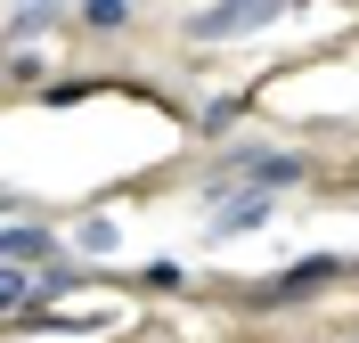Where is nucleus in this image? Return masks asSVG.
<instances>
[{
	"label": "nucleus",
	"instance_id": "5",
	"mask_svg": "<svg viewBox=\"0 0 359 343\" xmlns=\"http://www.w3.org/2000/svg\"><path fill=\"white\" fill-rule=\"evenodd\" d=\"M33 302V278H25V262H0V311H25Z\"/></svg>",
	"mask_w": 359,
	"mask_h": 343
},
{
	"label": "nucleus",
	"instance_id": "1",
	"mask_svg": "<svg viewBox=\"0 0 359 343\" xmlns=\"http://www.w3.org/2000/svg\"><path fill=\"white\" fill-rule=\"evenodd\" d=\"M269 17H286V0H212V8H196V41H237V33H262Z\"/></svg>",
	"mask_w": 359,
	"mask_h": 343
},
{
	"label": "nucleus",
	"instance_id": "3",
	"mask_svg": "<svg viewBox=\"0 0 359 343\" xmlns=\"http://www.w3.org/2000/svg\"><path fill=\"white\" fill-rule=\"evenodd\" d=\"M245 172H253L262 188H294V180H302V156H253Z\"/></svg>",
	"mask_w": 359,
	"mask_h": 343
},
{
	"label": "nucleus",
	"instance_id": "4",
	"mask_svg": "<svg viewBox=\"0 0 359 343\" xmlns=\"http://www.w3.org/2000/svg\"><path fill=\"white\" fill-rule=\"evenodd\" d=\"M41 253H49L41 229H0V262H41Z\"/></svg>",
	"mask_w": 359,
	"mask_h": 343
},
{
	"label": "nucleus",
	"instance_id": "6",
	"mask_svg": "<svg viewBox=\"0 0 359 343\" xmlns=\"http://www.w3.org/2000/svg\"><path fill=\"white\" fill-rule=\"evenodd\" d=\"M269 213V188H253V196H237V205L221 213V229H245V221H262Z\"/></svg>",
	"mask_w": 359,
	"mask_h": 343
},
{
	"label": "nucleus",
	"instance_id": "7",
	"mask_svg": "<svg viewBox=\"0 0 359 343\" xmlns=\"http://www.w3.org/2000/svg\"><path fill=\"white\" fill-rule=\"evenodd\" d=\"M82 17H90V25H107V33H114V25H131V0H82Z\"/></svg>",
	"mask_w": 359,
	"mask_h": 343
},
{
	"label": "nucleus",
	"instance_id": "2",
	"mask_svg": "<svg viewBox=\"0 0 359 343\" xmlns=\"http://www.w3.org/2000/svg\"><path fill=\"white\" fill-rule=\"evenodd\" d=\"M327 278H335V262H302V270H286L269 286V302H294V295H311V286H327Z\"/></svg>",
	"mask_w": 359,
	"mask_h": 343
}]
</instances>
